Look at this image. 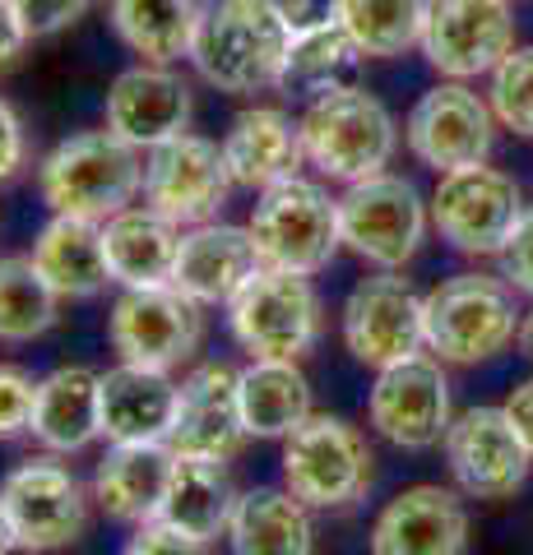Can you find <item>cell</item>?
I'll list each match as a JSON object with an SVG mask.
<instances>
[{"instance_id":"cell-1","label":"cell","mask_w":533,"mask_h":555,"mask_svg":"<svg viewBox=\"0 0 533 555\" xmlns=\"http://www.w3.org/2000/svg\"><path fill=\"white\" fill-rule=\"evenodd\" d=\"M292 28L274 0H210L200 5V24L186 61L218 93L251 98L279 89L288 65Z\"/></svg>"},{"instance_id":"cell-2","label":"cell","mask_w":533,"mask_h":555,"mask_svg":"<svg viewBox=\"0 0 533 555\" xmlns=\"http://www.w3.org/2000/svg\"><path fill=\"white\" fill-rule=\"evenodd\" d=\"M38 190L51 214L107 222L144 195V158L107 126L61 139L38 167Z\"/></svg>"},{"instance_id":"cell-3","label":"cell","mask_w":533,"mask_h":555,"mask_svg":"<svg viewBox=\"0 0 533 555\" xmlns=\"http://www.w3.org/2000/svg\"><path fill=\"white\" fill-rule=\"evenodd\" d=\"M302 144H306V163L320 177L357 185L367 177H381L390 167L394 149H399V126H394L381 98H371L367 89H343L306 102Z\"/></svg>"},{"instance_id":"cell-4","label":"cell","mask_w":533,"mask_h":555,"mask_svg":"<svg viewBox=\"0 0 533 555\" xmlns=\"http://www.w3.org/2000/svg\"><path fill=\"white\" fill-rule=\"evenodd\" d=\"M427 347L450 366H478L520 338V310H515L510 283L492 273L445 278L436 292L422 297Z\"/></svg>"},{"instance_id":"cell-5","label":"cell","mask_w":533,"mask_h":555,"mask_svg":"<svg viewBox=\"0 0 533 555\" xmlns=\"http://www.w3.org/2000/svg\"><path fill=\"white\" fill-rule=\"evenodd\" d=\"M246 232L261 255V269L283 273H320L343 246L339 199L325 185L292 177L274 190H261V204L251 208Z\"/></svg>"},{"instance_id":"cell-6","label":"cell","mask_w":533,"mask_h":555,"mask_svg":"<svg viewBox=\"0 0 533 555\" xmlns=\"http://www.w3.org/2000/svg\"><path fill=\"white\" fill-rule=\"evenodd\" d=\"M371 444L343 416L312 412L283 440V486L306 509H339L367 495L371 486Z\"/></svg>"},{"instance_id":"cell-7","label":"cell","mask_w":533,"mask_h":555,"mask_svg":"<svg viewBox=\"0 0 533 555\" xmlns=\"http://www.w3.org/2000/svg\"><path fill=\"white\" fill-rule=\"evenodd\" d=\"M228 324L251 361H302L320 338V297L306 273L261 269L232 297Z\"/></svg>"},{"instance_id":"cell-8","label":"cell","mask_w":533,"mask_h":555,"mask_svg":"<svg viewBox=\"0 0 533 555\" xmlns=\"http://www.w3.org/2000/svg\"><path fill=\"white\" fill-rule=\"evenodd\" d=\"M524 218V190L487 163L441 171L432 195V222L459 255H502Z\"/></svg>"},{"instance_id":"cell-9","label":"cell","mask_w":533,"mask_h":555,"mask_svg":"<svg viewBox=\"0 0 533 555\" xmlns=\"http://www.w3.org/2000/svg\"><path fill=\"white\" fill-rule=\"evenodd\" d=\"M343 246L376 269H404L427 236V204L404 177H367L339 195Z\"/></svg>"},{"instance_id":"cell-10","label":"cell","mask_w":533,"mask_h":555,"mask_svg":"<svg viewBox=\"0 0 533 555\" xmlns=\"http://www.w3.org/2000/svg\"><path fill=\"white\" fill-rule=\"evenodd\" d=\"M200 301L177 287H126L107 315V338L130 366L172 371L200 347Z\"/></svg>"},{"instance_id":"cell-11","label":"cell","mask_w":533,"mask_h":555,"mask_svg":"<svg viewBox=\"0 0 533 555\" xmlns=\"http://www.w3.org/2000/svg\"><path fill=\"white\" fill-rule=\"evenodd\" d=\"M422 56L445 79L492 75L515 51L510 0H427Z\"/></svg>"},{"instance_id":"cell-12","label":"cell","mask_w":533,"mask_h":555,"mask_svg":"<svg viewBox=\"0 0 533 555\" xmlns=\"http://www.w3.org/2000/svg\"><path fill=\"white\" fill-rule=\"evenodd\" d=\"M232 185L237 181L228 163H223V149L191 130L149 149V158H144V204L158 208L177 228L214 222L218 208L228 204Z\"/></svg>"},{"instance_id":"cell-13","label":"cell","mask_w":533,"mask_h":555,"mask_svg":"<svg viewBox=\"0 0 533 555\" xmlns=\"http://www.w3.org/2000/svg\"><path fill=\"white\" fill-rule=\"evenodd\" d=\"M343 343L371 371L399 366L427 347L422 297L394 269L363 278L343 301Z\"/></svg>"},{"instance_id":"cell-14","label":"cell","mask_w":533,"mask_h":555,"mask_svg":"<svg viewBox=\"0 0 533 555\" xmlns=\"http://www.w3.org/2000/svg\"><path fill=\"white\" fill-rule=\"evenodd\" d=\"M0 509H5L14 542L20 551H65L84 537L89 524V500H84V486L71 477V467L38 459L24 463L0 481Z\"/></svg>"},{"instance_id":"cell-15","label":"cell","mask_w":533,"mask_h":555,"mask_svg":"<svg viewBox=\"0 0 533 555\" xmlns=\"http://www.w3.org/2000/svg\"><path fill=\"white\" fill-rule=\"evenodd\" d=\"M367 416L376 436L394 449H432L450 430V379L441 357H408L399 366L376 371L367 398Z\"/></svg>"},{"instance_id":"cell-16","label":"cell","mask_w":533,"mask_h":555,"mask_svg":"<svg viewBox=\"0 0 533 555\" xmlns=\"http://www.w3.org/2000/svg\"><path fill=\"white\" fill-rule=\"evenodd\" d=\"M404 139L413 149V158L441 171L487 163L492 139H496V116L492 102H483L473 89H464L459 79L436 83L432 93H422L413 102V112L404 120Z\"/></svg>"},{"instance_id":"cell-17","label":"cell","mask_w":533,"mask_h":555,"mask_svg":"<svg viewBox=\"0 0 533 555\" xmlns=\"http://www.w3.org/2000/svg\"><path fill=\"white\" fill-rule=\"evenodd\" d=\"M445 463L464 495L473 500H506L529 477V444L506 416V408H469L445 430Z\"/></svg>"},{"instance_id":"cell-18","label":"cell","mask_w":533,"mask_h":555,"mask_svg":"<svg viewBox=\"0 0 533 555\" xmlns=\"http://www.w3.org/2000/svg\"><path fill=\"white\" fill-rule=\"evenodd\" d=\"M191 83H186L177 69L140 61L116 75V83L107 89V107H102V126L116 139H126L130 149H158L167 139L186 134L191 126Z\"/></svg>"},{"instance_id":"cell-19","label":"cell","mask_w":533,"mask_h":555,"mask_svg":"<svg viewBox=\"0 0 533 555\" xmlns=\"http://www.w3.org/2000/svg\"><path fill=\"white\" fill-rule=\"evenodd\" d=\"M237 375L242 371H232L228 361H210V366H200L181 379L177 422L167 430L172 454L228 463L251 440L242 422V403H237Z\"/></svg>"},{"instance_id":"cell-20","label":"cell","mask_w":533,"mask_h":555,"mask_svg":"<svg viewBox=\"0 0 533 555\" xmlns=\"http://www.w3.org/2000/svg\"><path fill=\"white\" fill-rule=\"evenodd\" d=\"M469 509L445 486H408L381 509L371 555H464Z\"/></svg>"},{"instance_id":"cell-21","label":"cell","mask_w":533,"mask_h":555,"mask_svg":"<svg viewBox=\"0 0 533 555\" xmlns=\"http://www.w3.org/2000/svg\"><path fill=\"white\" fill-rule=\"evenodd\" d=\"M255 273H261V255H255L251 232L214 218V222H200V228L181 232L172 287L186 292L200 306H232V297Z\"/></svg>"},{"instance_id":"cell-22","label":"cell","mask_w":533,"mask_h":555,"mask_svg":"<svg viewBox=\"0 0 533 555\" xmlns=\"http://www.w3.org/2000/svg\"><path fill=\"white\" fill-rule=\"evenodd\" d=\"M181 385L167 371L149 366H112L98 385L102 408V440L107 444H167V430L177 422Z\"/></svg>"},{"instance_id":"cell-23","label":"cell","mask_w":533,"mask_h":555,"mask_svg":"<svg viewBox=\"0 0 533 555\" xmlns=\"http://www.w3.org/2000/svg\"><path fill=\"white\" fill-rule=\"evenodd\" d=\"M218 149L232 181L246 190L283 185L292 177H302V163H306L302 120H292L283 107H246L242 116H232Z\"/></svg>"},{"instance_id":"cell-24","label":"cell","mask_w":533,"mask_h":555,"mask_svg":"<svg viewBox=\"0 0 533 555\" xmlns=\"http://www.w3.org/2000/svg\"><path fill=\"white\" fill-rule=\"evenodd\" d=\"M102 250H107L112 283L122 287H167L177 269L181 228L163 218L158 208H122L116 218L102 222Z\"/></svg>"},{"instance_id":"cell-25","label":"cell","mask_w":533,"mask_h":555,"mask_svg":"<svg viewBox=\"0 0 533 555\" xmlns=\"http://www.w3.org/2000/svg\"><path fill=\"white\" fill-rule=\"evenodd\" d=\"M172 463L177 454L167 444H112L93 473V500L116 524H153L167 495Z\"/></svg>"},{"instance_id":"cell-26","label":"cell","mask_w":533,"mask_h":555,"mask_svg":"<svg viewBox=\"0 0 533 555\" xmlns=\"http://www.w3.org/2000/svg\"><path fill=\"white\" fill-rule=\"evenodd\" d=\"M102 375L89 366H61L38 379V403H33L28 436L51 454H79L102 436V408H98Z\"/></svg>"},{"instance_id":"cell-27","label":"cell","mask_w":533,"mask_h":555,"mask_svg":"<svg viewBox=\"0 0 533 555\" xmlns=\"http://www.w3.org/2000/svg\"><path fill=\"white\" fill-rule=\"evenodd\" d=\"M33 264L56 287L61 301L98 297L112 283L107 250H102V222H89V218L51 214V222L33 241Z\"/></svg>"},{"instance_id":"cell-28","label":"cell","mask_w":533,"mask_h":555,"mask_svg":"<svg viewBox=\"0 0 533 555\" xmlns=\"http://www.w3.org/2000/svg\"><path fill=\"white\" fill-rule=\"evenodd\" d=\"M312 514L288 486L242 491L228 518L232 555H312Z\"/></svg>"},{"instance_id":"cell-29","label":"cell","mask_w":533,"mask_h":555,"mask_svg":"<svg viewBox=\"0 0 533 555\" xmlns=\"http://www.w3.org/2000/svg\"><path fill=\"white\" fill-rule=\"evenodd\" d=\"M237 505V491L228 481V467L218 459H191L177 454L167 477V495L158 518L172 524L186 537H200V542H214V537H228V518Z\"/></svg>"},{"instance_id":"cell-30","label":"cell","mask_w":533,"mask_h":555,"mask_svg":"<svg viewBox=\"0 0 533 555\" xmlns=\"http://www.w3.org/2000/svg\"><path fill=\"white\" fill-rule=\"evenodd\" d=\"M237 403H242L246 436L288 440L312 416V385L297 361H251L237 375Z\"/></svg>"},{"instance_id":"cell-31","label":"cell","mask_w":533,"mask_h":555,"mask_svg":"<svg viewBox=\"0 0 533 555\" xmlns=\"http://www.w3.org/2000/svg\"><path fill=\"white\" fill-rule=\"evenodd\" d=\"M363 65H367V51L348 38L343 24L306 28V33H292L279 89L297 93L306 102H316L325 93H343V89H363L357 83L363 79Z\"/></svg>"},{"instance_id":"cell-32","label":"cell","mask_w":533,"mask_h":555,"mask_svg":"<svg viewBox=\"0 0 533 555\" xmlns=\"http://www.w3.org/2000/svg\"><path fill=\"white\" fill-rule=\"evenodd\" d=\"M112 28L140 61L172 65L191 51L200 0H112Z\"/></svg>"},{"instance_id":"cell-33","label":"cell","mask_w":533,"mask_h":555,"mask_svg":"<svg viewBox=\"0 0 533 555\" xmlns=\"http://www.w3.org/2000/svg\"><path fill=\"white\" fill-rule=\"evenodd\" d=\"M339 24L367 51V61H390L422 42L427 0H343Z\"/></svg>"},{"instance_id":"cell-34","label":"cell","mask_w":533,"mask_h":555,"mask_svg":"<svg viewBox=\"0 0 533 555\" xmlns=\"http://www.w3.org/2000/svg\"><path fill=\"white\" fill-rule=\"evenodd\" d=\"M61 297L33 264V255L0 259V343H33L56 324Z\"/></svg>"},{"instance_id":"cell-35","label":"cell","mask_w":533,"mask_h":555,"mask_svg":"<svg viewBox=\"0 0 533 555\" xmlns=\"http://www.w3.org/2000/svg\"><path fill=\"white\" fill-rule=\"evenodd\" d=\"M492 116L506 130L533 139V47H515L510 56L492 69Z\"/></svg>"},{"instance_id":"cell-36","label":"cell","mask_w":533,"mask_h":555,"mask_svg":"<svg viewBox=\"0 0 533 555\" xmlns=\"http://www.w3.org/2000/svg\"><path fill=\"white\" fill-rule=\"evenodd\" d=\"M33 403H38V379L20 366H0V440L28 436Z\"/></svg>"},{"instance_id":"cell-37","label":"cell","mask_w":533,"mask_h":555,"mask_svg":"<svg viewBox=\"0 0 533 555\" xmlns=\"http://www.w3.org/2000/svg\"><path fill=\"white\" fill-rule=\"evenodd\" d=\"M28 38H56V33L75 28L98 0H10Z\"/></svg>"},{"instance_id":"cell-38","label":"cell","mask_w":533,"mask_h":555,"mask_svg":"<svg viewBox=\"0 0 533 555\" xmlns=\"http://www.w3.org/2000/svg\"><path fill=\"white\" fill-rule=\"evenodd\" d=\"M122 555H210V542H200V537H186L177 532L163 518H153V524H140L135 537L126 542Z\"/></svg>"},{"instance_id":"cell-39","label":"cell","mask_w":533,"mask_h":555,"mask_svg":"<svg viewBox=\"0 0 533 555\" xmlns=\"http://www.w3.org/2000/svg\"><path fill=\"white\" fill-rule=\"evenodd\" d=\"M502 278H506L515 292H529V297H533V208H524L520 228H515V236L506 241V250H502Z\"/></svg>"},{"instance_id":"cell-40","label":"cell","mask_w":533,"mask_h":555,"mask_svg":"<svg viewBox=\"0 0 533 555\" xmlns=\"http://www.w3.org/2000/svg\"><path fill=\"white\" fill-rule=\"evenodd\" d=\"M28 167V130L24 116L0 98V185H10L14 177H24Z\"/></svg>"},{"instance_id":"cell-41","label":"cell","mask_w":533,"mask_h":555,"mask_svg":"<svg viewBox=\"0 0 533 555\" xmlns=\"http://www.w3.org/2000/svg\"><path fill=\"white\" fill-rule=\"evenodd\" d=\"M283 10V20L292 33H306V28H325V24H339V5L343 0H274Z\"/></svg>"},{"instance_id":"cell-42","label":"cell","mask_w":533,"mask_h":555,"mask_svg":"<svg viewBox=\"0 0 533 555\" xmlns=\"http://www.w3.org/2000/svg\"><path fill=\"white\" fill-rule=\"evenodd\" d=\"M28 42H33V38H28V28L20 24L14 5H10V0H0V79H5L10 69L20 65V56H24Z\"/></svg>"},{"instance_id":"cell-43","label":"cell","mask_w":533,"mask_h":555,"mask_svg":"<svg viewBox=\"0 0 533 555\" xmlns=\"http://www.w3.org/2000/svg\"><path fill=\"white\" fill-rule=\"evenodd\" d=\"M506 416L515 422L520 440L529 444V454H533V379H524L520 389H510V398H506Z\"/></svg>"},{"instance_id":"cell-44","label":"cell","mask_w":533,"mask_h":555,"mask_svg":"<svg viewBox=\"0 0 533 555\" xmlns=\"http://www.w3.org/2000/svg\"><path fill=\"white\" fill-rule=\"evenodd\" d=\"M10 551H20V542H14V528H10L5 509H0V555H10Z\"/></svg>"},{"instance_id":"cell-45","label":"cell","mask_w":533,"mask_h":555,"mask_svg":"<svg viewBox=\"0 0 533 555\" xmlns=\"http://www.w3.org/2000/svg\"><path fill=\"white\" fill-rule=\"evenodd\" d=\"M520 347H524V357L533 361V310H529V315L520 320Z\"/></svg>"}]
</instances>
